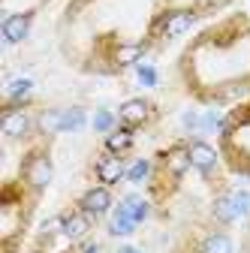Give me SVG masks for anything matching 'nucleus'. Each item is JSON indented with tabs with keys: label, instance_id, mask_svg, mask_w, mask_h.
Instances as JSON below:
<instances>
[{
	"label": "nucleus",
	"instance_id": "obj_19",
	"mask_svg": "<svg viewBox=\"0 0 250 253\" xmlns=\"http://www.w3.org/2000/svg\"><path fill=\"white\" fill-rule=\"evenodd\" d=\"M27 90H30V82H27V79L12 82V84H9V100H21V97H27Z\"/></svg>",
	"mask_w": 250,
	"mask_h": 253
},
{
	"label": "nucleus",
	"instance_id": "obj_16",
	"mask_svg": "<svg viewBox=\"0 0 250 253\" xmlns=\"http://www.w3.org/2000/svg\"><path fill=\"white\" fill-rule=\"evenodd\" d=\"M124 208L130 211V217L136 220V223L148 217V205H145V199H139V196H127V199H124Z\"/></svg>",
	"mask_w": 250,
	"mask_h": 253
},
{
	"label": "nucleus",
	"instance_id": "obj_1",
	"mask_svg": "<svg viewBox=\"0 0 250 253\" xmlns=\"http://www.w3.org/2000/svg\"><path fill=\"white\" fill-rule=\"evenodd\" d=\"M30 34V12H15L3 21V40L6 42H21Z\"/></svg>",
	"mask_w": 250,
	"mask_h": 253
},
{
	"label": "nucleus",
	"instance_id": "obj_17",
	"mask_svg": "<svg viewBox=\"0 0 250 253\" xmlns=\"http://www.w3.org/2000/svg\"><path fill=\"white\" fill-rule=\"evenodd\" d=\"M169 166H172L175 175H181L187 166H193V163H190V151H181V148L172 151V154H169Z\"/></svg>",
	"mask_w": 250,
	"mask_h": 253
},
{
	"label": "nucleus",
	"instance_id": "obj_18",
	"mask_svg": "<svg viewBox=\"0 0 250 253\" xmlns=\"http://www.w3.org/2000/svg\"><path fill=\"white\" fill-rule=\"evenodd\" d=\"M84 126V112L82 109H64V133Z\"/></svg>",
	"mask_w": 250,
	"mask_h": 253
},
{
	"label": "nucleus",
	"instance_id": "obj_10",
	"mask_svg": "<svg viewBox=\"0 0 250 253\" xmlns=\"http://www.w3.org/2000/svg\"><path fill=\"white\" fill-rule=\"evenodd\" d=\"M64 235L67 238H82L84 232H87V217L84 214H70V217H64Z\"/></svg>",
	"mask_w": 250,
	"mask_h": 253
},
{
	"label": "nucleus",
	"instance_id": "obj_5",
	"mask_svg": "<svg viewBox=\"0 0 250 253\" xmlns=\"http://www.w3.org/2000/svg\"><path fill=\"white\" fill-rule=\"evenodd\" d=\"M145 118H148V103L145 100H127L121 106V121L127 126H139V124H145Z\"/></svg>",
	"mask_w": 250,
	"mask_h": 253
},
{
	"label": "nucleus",
	"instance_id": "obj_11",
	"mask_svg": "<svg viewBox=\"0 0 250 253\" xmlns=\"http://www.w3.org/2000/svg\"><path fill=\"white\" fill-rule=\"evenodd\" d=\"M202 253H232V241H229V235H223V232L208 235V238H205Z\"/></svg>",
	"mask_w": 250,
	"mask_h": 253
},
{
	"label": "nucleus",
	"instance_id": "obj_22",
	"mask_svg": "<svg viewBox=\"0 0 250 253\" xmlns=\"http://www.w3.org/2000/svg\"><path fill=\"white\" fill-rule=\"evenodd\" d=\"M232 199H235V205H238V214H247V208H250V196L244 193V190L232 193Z\"/></svg>",
	"mask_w": 250,
	"mask_h": 253
},
{
	"label": "nucleus",
	"instance_id": "obj_8",
	"mask_svg": "<svg viewBox=\"0 0 250 253\" xmlns=\"http://www.w3.org/2000/svg\"><path fill=\"white\" fill-rule=\"evenodd\" d=\"M190 24H193V12H172V15L166 18L163 30H166V37H178V34H184Z\"/></svg>",
	"mask_w": 250,
	"mask_h": 253
},
{
	"label": "nucleus",
	"instance_id": "obj_6",
	"mask_svg": "<svg viewBox=\"0 0 250 253\" xmlns=\"http://www.w3.org/2000/svg\"><path fill=\"white\" fill-rule=\"evenodd\" d=\"M27 126H30V118H27L24 112H6V115H3V133H6V136L18 139V136L27 133Z\"/></svg>",
	"mask_w": 250,
	"mask_h": 253
},
{
	"label": "nucleus",
	"instance_id": "obj_20",
	"mask_svg": "<svg viewBox=\"0 0 250 253\" xmlns=\"http://www.w3.org/2000/svg\"><path fill=\"white\" fill-rule=\"evenodd\" d=\"M148 169H151L148 160H139V163H133V169L127 172V178H130V181H142V178L148 175Z\"/></svg>",
	"mask_w": 250,
	"mask_h": 253
},
{
	"label": "nucleus",
	"instance_id": "obj_2",
	"mask_svg": "<svg viewBox=\"0 0 250 253\" xmlns=\"http://www.w3.org/2000/svg\"><path fill=\"white\" fill-rule=\"evenodd\" d=\"M27 181L34 190L48 187V181H51V160L48 157H34V160L27 163Z\"/></svg>",
	"mask_w": 250,
	"mask_h": 253
},
{
	"label": "nucleus",
	"instance_id": "obj_12",
	"mask_svg": "<svg viewBox=\"0 0 250 253\" xmlns=\"http://www.w3.org/2000/svg\"><path fill=\"white\" fill-rule=\"evenodd\" d=\"M40 126L45 133H64V109H54V112H45L40 118Z\"/></svg>",
	"mask_w": 250,
	"mask_h": 253
},
{
	"label": "nucleus",
	"instance_id": "obj_9",
	"mask_svg": "<svg viewBox=\"0 0 250 253\" xmlns=\"http://www.w3.org/2000/svg\"><path fill=\"white\" fill-rule=\"evenodd\" d=\"M133 226H136V220L130 217V211L127 208H118V214L112 217V223H109V229H112V235H130L133 232Z\"/></svg>",
	"mask_w": 250,
	"mask_h": 253
},
{
	"label": "nucleus",
	"instance_id": "obj_23",
	"mask_svg": "<svg viewBox=\"0 0 250 253\" xmlns=\"http://www.w3.org/2000/svg\"><path fill=\"white\" fill-rule=\"evenodd\" d=\"M139 79H142L145 84H154V82H157V73H154L151 67H142V70H139Z\"/></svg>",
	"mask_w": 250,
	"mask_h": 253
},
{
	"label": "nucleus",
	"instance_id": "obj_13",
	"mask_svg": "<svg viewBox=\"0 0 250 253\" xmlns=\"http://www.w3.org/2000/svg\"><path fill=\"white\" fill-rule=\"evenodd\" d=\"M214 214H217V220H223V223L235 220V217H238V205H235V199H232V196L217 199V205H214Z\"/></svg>",
	"mask_w": 250,
	"mask_h": 253
},
{
	"label": "nucleus",
	"instance_id": "obj_7",
	"mask_svg": "<svg viewBox=\"0 0 250 253\" xmlns=\"http://www.w3.org/2000/svg\"><path fill=\"white\" fill-rule=\"evenodd\" d=\"M97 175H100L103 184H115V181L124 178V163L118 157H106V160H100V166H97Z\"/></svg>",
	"mask_w": 250,
	"mask_h": 253
},
{
	"label": "nucleus",
	"instance_id": "obj_24",
	"mask_svg": "<svg viewBox=\"0 0 250 253\" xmlns=\"http://www.w3.org/2000/svg\"><path fill=\"white\" fill-rule=\"evenodd\" d=\"M118 253H139V250H136V247H121Z\"/></svg>",
	"mask_w": 250,
	"mask_h": 253
},
{
	"label": "nucleus",
	"instance_id": "obj_3",
	"mask_svg": "<svg viewBox=\"0 0 250 253\" xmlns=\"http://www.w3.org/2000/svg\"><path fill=\"white\" fill-rule=\"evenodd\" d=\"M187 151H190V163H193L199 172H211V169L217 166V151H214L208 142H193Z\"/></svg>",
	"mask_w": 250,
	"mask_h": 253
},
{
	"label": "nucleus",
	"instance_id": "obj_15",
	"mask_svg": "<svg viewBox=\"0 0 250 253\" xmlns=\"http://www.w3.org/2000/svg\"><path fill=\"white\" fill-rule=\"evenodd\" d=\"M106 145H109V151H115V154H118V151H127V148L133 145V133H130V130H118V133L109 136Z\"/></svg>",
	"mask_w": 250,
	"mask_h": 253
},
{
	"label": "nucleus",
	"instance_id": "obj_14",
	"mask_svg": "<svg viewBox=\"0 0 250 253\" xmlns=\"http://www.w3.org/2000/svg\"><path fill=\"white\" fill-rule=\"evenodd\" d=\"M142 57V45H136V42H130V45H121L118 51H115V60L121 63V67H127V63H136Z\"/></svg>",
	"mask_w": 250,
	"mask_h": 253
},
{
	"label": "nucleus",
	"instance_id": "obj_4",
	"mask_svg": "<svg viewBox=\"0 0 250 253\" xmlns=\"http://www.w3.org/2000/svg\"><path fill=\"white\" fill-rule=\"evenodd\" d=\"M109 205H112V196H109L106 187H93L82 196V208L87 214H103V211H109Z\"/></svg>",
	"mask_w": 250,
	"mask_h": 253
},
{
	"label": "nucleus",
	"instance_id": "obj_21",
	"mask_svg": "<svg viewBox=\"0 0 250 253\" xmlns=\"http://www.w3.org/2000/svg\"><path fill=\"white\" fill-rule=\"evenodd\" d=\"M115 124V118H112V112H97V118H93V126H97V130H109V126Z\"/></svg>",
	"mask_w": 250,
	"mask_h": 253
}]
</instances>
